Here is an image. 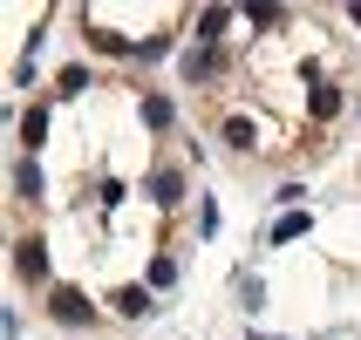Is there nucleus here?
Listing matches in <instances>:
<instances>
[{
    "instance_id": "nucleus-1",
    "label": "nucleus",
    "mask_w": 361,
    "mask_h": 340,
    "mask_svg": "<svg viewBox=\"0 0 361 340\" xmlns=\"http://www.w3.org/2000/svg\"><path fill=\"white\" fill-rule=\"evenodd\" d=\"M48 313H55L61 327H89V320H96V306L82 300L75 286H55V293H48Z\"/></svg>"
},
{
    "instance_id": "nucleus-2",
    "label": "nucleus",
    "mask_w": 361,
    "mask_h": 340,
    "mask_svg": "<svg viewBox=\"0 0 361 340\" xmlns=\"http://www.w3.org/2000/svg\"><path fill=\"white\" fill-rule=\"evenodd\" d=\"M219 68H225L219 48H198V41H191V48H184V61H178V75H184V82H212Z\"/></svg>"
},
{
    "instance_id": "nucleus-3",
    "label": "nucleus",
    "mask_w": 361,
    "mask_h": 340,
    "mask_svg": "<svg viewBox=\"0 0 361 340\" xmlns=\"http://www.w3.org/2000/svg\"><path fill=\"white\" fill-rule=\"evenodd\" d=\"M14 272L20 279H48V245L41 239H14Z\"/></svg>"
},
{
    "instance_id": "nucleus-4",
    "label": "nucleus",
    "mask_w": 361,
    "mask_h": 340,
    "mask_svg": "<svg viewBox=\"0 0 361 340\" xmlns=\"http://www.w3.org/2000/svg\"><path fill=\"white\" fill-rule=\"evenodd\" d=\"M143 191H150V204H164V211H171V204L184 198V177H178V170H150V184H143Z\"/></svg>"
},
{
    "instance_id": "nucleus-5",
    "label": "nucleus",
    "mask_w": 361,
    "mask_h": 340,
    "mask_svg": "<svg viewBox=\"0 0 361 340\" xmlns=\"http://www.w3.org/2000/svg\"><path fill=\"white\" fill-rule=\"evenodd\" d=\"M109 300H116V313H123V320H143V313H157V300H150L143 286H123V293H109Z\"/></svg>"
},
{
    "instance_id": "nucleus-6",
    "label": "nucleus",
    "mask_w": 361,
    "mask_h": 340,
    "mask_svg": "<svg viewBox=\"0 0 361 340\" xmlns=\"http://www.w3.org/2000/svg\"><path fill=\"white\" fill-rule=\"evenodd\" d=\"M225 27H232V7H204V14H198V27H191V34H198V48H212V41H219Z\"/></svg>"
},
{
    "instance_id": "nucleus-7",
    "label": "nucleus",
    "mask_w": 361,
    "mask_h": 340,
    "mask_svg": "<svg viewBox=\"0 0 361 340\" xmlns=\"http://www.w3.org/2000/svg\"><path fill=\"white\" fill-rule=\"evenodd\" d=\"M307 232H314V218H307V211H280V225H273L266 239H273V245H293V239H307Z\"/></svg>"
},
{
    "instance_id": "nucleus-8",
    "label": "nucleus",
    "mask_w": 361,
    "mask_h": 340,
    "mask_svg": "<svg viewBox=\"0 0 361 340\" xmlns=\"http://www.w3.org/2000/svg\"><path fill=\"white\" fill-rule=\"evenodd\" d=\"M41 191H48L41 163H35V157H20V163H14V198H41Z\"/></svg>"
},
{
    "instance_id": "nucleus-9",
    "label": "nucleus",
    "mask_w": 361,
    "mask_h": 340,
    "mask_svg": "<svg viewBox=\"0 0 361 340\" xmlns=\"http://www.w3.org/2000/svg\"><path fill=\"white\" fill-rule=\"evenodd\" d=\"M171 122H178L171 96H143V130H171Z\"/></svg>"
},
{
    "instance_id": "nucleus-10",
    "label": "nucleus",
    "mask_w": 361,
    "mask_h": 340,
    "mask_svg": "<svg viewBox=\"0 0 361 340\" xmlns=\"http://www.w3.org/2000/svg\"><path fill=\"white\" fill-rule=\"evenodd\" d=\"M20 143H27V150H41V143H48V109H27V116H20Z\"/></svg>"
},
{
    "instance_id": "nucleus-11",
    "label": "nucleus",
    "mask_w": 361,
    "mask_h": 340,
    "mask_svg": "<svg viewBox=\"0 0 361 340\" xmlns=\"http://www.w3.org/2000/svg\"><path fill=\"white\" fill-rule=\"evenodd\" d=\"M307 109H314V116H334V109H341V89H334V82H314Z\"/></svg>"
},
{
    "instance_id": "nucleus-12",
    "label": "nucleus",
    "mask_w": 361,
    "mask_h": 340,
    "mask_svg": "<svg viewBox=\"0 0 361 340\" xmlns=\"http://www.w3.org/2000/svg\"><path fill=\"white\" fill-rule=\"evenodd\" d=\"M245 20H252V27H280V20H286V7H273V0H259V7H245Z\"/></svg>"
},
{
    "instance_id": "nucleus-13",
    "label": "nucleus",
    "mask_w": 361,
    "mask_h": 340,
    "mask_svg": "<svg viewBox=\"0 0 361 340\" xmlns=\"http://www.w3.org/2000/svg\"><path fill=\"white\" fill-rule=\"evenodd\" d=\"M55 89H61V96H82V89H89V68H82V61H75V68H61Z\"/></svg>"
},
{
    "instance_id": "nucleus-14",
    "label": "nucleus",
    "mask_w": 361,
    "mask_h": 340,
    "mask_svg": "<svg viewBox=\"0 0 361 340\" xmlns=\"http://www.w3.org/2000/svg\"><path fill=\"white\" fill-rule=\"evenodd\" d=\"M225 143H232V150H252V122L232 116V122H225Z\"/></svg>"
},
{
    "instance_id": "nucleus-15",
    "label": "nucleus",
    "mask_w": 361,
    "mask_h": 340,
    "mask_svg": "<svg viewBox=\"0 0 361 340\" xmlns=\"http://www.w3.org/2000/svg\"><path fill=\"white\" fill-rule=\"evenodd\" d=\"M178 279V259H171V252H157V259H150V286H171Z\"/></svg>"
},
{
    "instance_id": "nucleus-16",
    "label": "nucleus",
    "mask_w": 361,
    "mask_h": 340,
    "mask_svg": "<svg viewBox=\"0 0 361 340\" xmlns=\"http://www.w3.org/2000/svg\"><path fill=\"white\" fill-rule=\"evenodd\" d=\"M348 20H355V27H361V0H355V7H348Z\"/></svg>"
},
{
    "instance_id": "nucleus-17",
    "label": "nucleus",
    "mask_w": 361,
    "mask_h": 340,
    "mask_svg": "<svg viewBox=\"0 0 361 340\" xmlns=\"http://www.w3.org/2000/svg\"><path fill=\"white\" fill-rule=\"evenodd\" d=\"M252 340H266V334H252Z\"/></svg>"
}]
</instances>
